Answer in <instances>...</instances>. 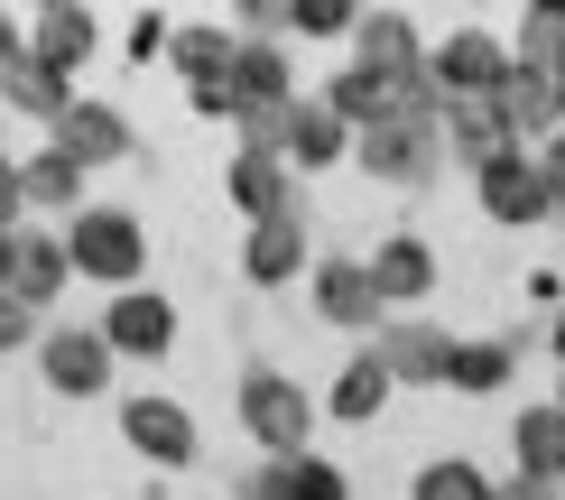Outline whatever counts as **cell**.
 I'll return each instance as SVG.
<instances>
[{
	"instance_id": "obj_1",
	"label": "cell",
	"mask_w": 565,
	"mask_h": 500,
	"mask_svg": "<svg viewBox=\"0 0 565 500\" xmlns=\"http://www.w3.org/2000/svg\"><path fill=\"white\" fill-rule=\"evenodd\" d=\"M65 259H75L84 278H103V288H139L149 232H139V213H121V204H84L75 223H65Z\"/></svg>"
},
{
	"instance_id": "obj_2",
	"label": "cell",
	"mask_w": 565,
	"mask_h": 500,
	"mask_svg": "<svg viewBox=\"0 0 565 500\" xmlns=\"http://www.w3.org/2000/svg\"><path fill=\"white\" fill-rule=\"evenodd\" d=\"M242 426H250V445H269V464H288V455H316V398L297 390L288 371H242Z\"/></svg>"
},
{
	"instance_id": "obj_3",
	"label": "cell",
	"mask_w": 565,
	"mask_h": 500,
	"mask_svg": "<svg viewBox=\"0 0 565 500\" xmlns=\"http://www.w3.org/2000/svg\"><path fill=\"white\" fill-rule=\"evenodd\" d=\"M352 167H362L371 185H436L445 167V121H381L352 139Z\"/></svg>"
},
{
	"instance_id": "obj_4",
	"label": "cell",
	"mask_w": 565,
	"mask_h": 500,
	"mask_svg": "<svg viewBox=\"0 0 565 500\" xmlns=\"http://www.w3.org/2000/svg\"><path fill=\"white\" fill-rule=\"evenodd\" d=\"M510 46L491 38V29H455L445 46H427V75H436V93L445 103H501V84H510Z\"/></svg>"
},
{
	"instance_id": "obj_5",
	"label": "cell",
	"mask_w": 565,
	"mask_h": 500,
	"mask_svg": "<svg viewBox=\"0 0 565 500\" xmlns=\"http://www.w3.org/2000/svg\"><path fill=\"white\" fill-rule=\"evenodd\" d=\"M38 371H46V390H56V398H103L111 371H121V352H111L103 325H56L38 343Z\"/></svg>"
},
{
	"instance_id": "obj_6",
	"label": "cell",
	"mask_w": 565,
	"mask_h": 500,
	"mask_svg": "<svg viewBox=\"0 0 565 500\" xmlns=\"http://www.w3.org/2000/svg\"><path fill=\"white\" fill-rule=\"evenodd\" d=\"M473 195H482L491 223H510V232H520V223H547V213H556V185H547V158H537V149H510L501 167H482Z\"/></svg>"
},
{
	"instance_id": "obj_7",
	"label": "cell",
	"mask_w": 565,
	"mask_h": 500,
	"mask_svg": "<svg viewBox=\"0 0 565 500\" xmlns=\"http://www.w3.org/2000/svg\"><path fill=\"white\" fill-rule=\"evenodd\" d=\"M121 445H130V455L139 464H158V472H185V464H195V417H185L177 408V398H121Z\"/></svg>"
},
{
	"instance_id": "obj_8",
	"label": "cell",
	"mask_w": 565,
	"mask_h": 500,
	"mask_svg": "<svg viewBox=\"0 0 565 500\" xmlns=\"http://www.w3.org/2000/svg\"><path fill=\"white\" fill-rule=\"evenodd\" d=\"M352 65L381 75V84H417V75H427L417 19H408V10H362V29H352Z\"/></svg>"
},
{
	"instance_id": "obj_9",
	"label": "cell",
	"mask_w": 565,
	"mask_h": 500,
	"mask_svg": "<svg viewBox=\"0 0 565 500\" xmlns=\"http://www.w3.org/2000/svg\"><path fill=\"white\" fill-rule=\"evenodd\" d=\"M316 316L334 333H371L381 343V288H371V259H316Z\"/></svg>"
},
{
	"instance_id": "obj_10",
	"label": "cell",
	"mask_w": 565,
	"mask_h": 500,
	"mask_svg": "<svg viewBox=\"0 0 565 500\" xmlns=\"http://www.w3.org/2000/svg\"><path fill=\"white\" fill-rule=\"evenodd\" d=\"M103 333H111V352H121V362H168L177 306L158 297V288H121V297L103 306Z\"/></svg>"
},
{
	"instance_id": "obj_11",
	"label": "cell",
	"mask_w": 565,
	"mask_h": 500,
	"mask_svg": "<svg viewBox=\"0 0 565 500\" xmlns=\"http://www.w3.org/2000/svg\"><path fill=\"white\" fill-rule=\"evenodd\" d=\"M46 149H65V158L93 177V167H121V158H130V121H121V103H93V93H75V111L46 130Z\"/></svg>"
},
{
	"instance_id": "obj_12",
	"label": "cell",
	"mask_w": 565,
	"mask_h": 500,
	"mask_svg": "<svg viewBox=\"0 0 565 500\" xmlns=\"http://www.w3.org/2000/svg\"><path fill=\"white\" fill-rule=\"evenodd\" d=\"M381 362L398 390H445L455 380V333L445 325H381Z\"/></svg>"
},
{
	"instance_id": "obj_13",
	"label": "cell",
	"mask_w": 565,
	"mask_h": 500,
	"mask_svg": "<svg viewBox=\"0 0 565 500\" xmlns=\"http://www.w3.org/2000/svg\"><path fill=\"white\" fill-rule=\"evenodd\" d=\"M93 38H103V19H93L84 0H46V10L29 19V56L46 65V75H65V84H75V65L93 56Z\"/></svg>"
},
{
	"instance_id": "obj_14",
	"label": "cell",
	"mask_w": 565,
	"mask_h": 500,
	"mask_svg": "<svg viewBox=\"0 0 565 500\" xmlns=\"http://www.w3.org/2000/svg\"><path fill=\"white\" fill-rule=\"evenodd\" d=\"M223 195H232V213H250V223H278V213H297V167H288V158H250V149H232Z\"/></svg>"
},
{
	"instance_id": "obj_15",
	"label": "cell",
	"mask_w": 565,
	"mask_h": 500,
	"mask_svg": "<svg viewBox=\"0 0 565 500\" xmlns=\"http://www.w3.org/2000/svg\"><path fill=\"white\" fill-rule=\"evenodd\" d=\"M242 278H250V288H288V278H306V213L250 223V242H242Z\"/></svg>"
},
{
	"instance_id": "obj_16",
	"label": "cell",
	"mask_w": 565,
	"mask_h": 500,
	"mask_svg": "<svg viewBox=\"0 0 565 500\" xmlns=\"http://www.w3.org/2000/svg\"><path fill=\"white\" fill-rule=\"evenodd\" d=\"M501 121L520 130V149H529L537 130L556 139V130H565V84L547 75V65H510V84H501Z\"/></svg>"
},
{
	"instance_id": "obj_17",
	"label": "cell",
	"mask_w": 565,
	"mask_h": 500,
	"mask_svg": "<svg viewBox=\"0 0 565 500\" xmlns=\"http://www.w3.org/2000/svg\"><path fill=\"white\" fill-rule=\"evenodd\" d=\"M65 278H75V259H65V232H19V269H10V297L46 316V306L65 297Z\"/></svg>"
},
{
	"instance_id": "obj_18",
	"label": "cell",
	"mask_w": 565,
	"mask_h": 500,
	"mask_svg": "<svg viewBox=\"0 0 565 500\" xmlns=\"http://www.w3.org/2000/svg\"><path fill=\"white\" fill-rule=\"evenodd\" d=\"M334 121L362 139V130H381V121H398V84H381V75H362V65H334L324 75V93H316Z\"/></svg>"
},
{
	"instance_id": "obj_19",
	"label": "cell",
	"mask_w": 565,
	"mask_h": 500,
	"mask_svg": "<svg viewBox=\"0 0 565 500\" xmlns=\"http://www.w3.org/2000/svg\"><path fill=\"white\" fill-rule=\"evenodd\" d=\"M445 149L482 177V167H501L510 149H520V130L501 121V103H445Z\"/></svg>"
},
{
	"instance_id": "obj_20",
	"label": "cell",
	"mask_w": 565,
	"mask_h": 500,
	"mask_svg": "<svg viewBox=\"0 0 565 500\" xmlns=\"http://www.w3.org/2000/svg\"><path fill=\"white\" fill-rule=\"evenodd\" d=\"M390 390H398V380H390V362H381V343H362V352H352V362L334 371V390H324V417L371 426V417L390 408Z\"/></svg>"
},
{
	"instance_id": "obj_21",
	"label": "cell",
	"mask_w": 565,
	"mask_h": 500,
	"mask_svg": "<svg viewBox=\"0 0 565 500\" xmlns=\"http://www.w3.org/2000/svg\"><path fill=\"white\" fill-rule=\"evenodd\" d=\"M242 500H352V482H343V464H324V455H288V464L250 472Z\"/></svg>"
},
{
	"instance_id": "obj_22",
	"label": "cell",
	"mask_w": 565,
	"mask_h": 500,
	"mask_svg": "<svg viewBox=\"0 0 565 500\" xmlns=\"http://www.w3.org/2000/svg\"><path fill=\"white\" fill-rule=\"evenodd\" d=\"M510 455H520V482H565V408L547 398V408H520L510 417Z\"/></svg>"
},
{
	"instance_id": "obj_23",
	"label": "cell",
	"mask_w": 565,
	"mask_h": 500,
	"mask_svg": "<svg viewBox=\"0 0 565 500\" xmlns=\"http://www.w3.org/2000/svg\"><path fill=\"white\" fill-rule=\"evenodd\" d=\"M371 288H381V306H417L436 288V251L417 242V232H390V242L371 251Z\"/></svg>"
},
{
	"instance_id": "obj_24",
	"label": "cell",
	"mask_w": 565,
	"mask_h": 500,
	"mask_svg": "<svg viewBox=\"0 0 565 500\" xmlns=\"http://www.w3.org/2000/svg\"><path fill=\"white\" fill-rule=\"evenodd\" d=\"M334 158H352V130L306 93V103L288 111V167H297V177H316V167H334Z\"/></svg>"
},
{
	"instance_id": "obj_25",
	"label": "cell",
	"mask_w": 565,
	"mask_h": 500,
	"mask_svg": "<svg viewBox=\"0 0 565 500\" xmlns=\"http://www.w3.org/2000/svg\"><path fill=\"white\" fill-rule=\"evenodd\" d=\"M0 103H10L19 121H46V130H56L65 111H75V84H65V75H46L38 56H19L10 75H0Z\"/></svg>"
},
{
	"instance_id": "obj_26",
	"label": "cell",
	"mask_w": 565,
	"mask_h": 500,
	"mask_svg": "<svg viewBox=\"0 0 565 500\" xmlns=\"http://www.w3.org/2000/svg\"><path fill=\"white\" fill-rule=\"evenodd\" d=\"M168 65H177L185 84H232V65H242V38H232V29H214V19H195V29H177Z\"/></svg>"
},
{
	"instance_id": "obj_27",
	"label": "cell",
	"mask_w": 565,
	"mask_h": 500,
	"mask_svg": "<svg viewBox=\"0 0 565 500\" xmlns=\"http://www.w3.org/2000/svg\"><path fill=\"white\" fill-rule=\"evenodd\" d=\"M19 195L75 223V213H84V167L65 158V149H38V158H19Z\"/></svg>"
},
{
	"instance_id": "obj_28",
	"label": "cell",
	"mask_w": 565,
	"mask_h": 500,
	"mask_svg": "<svg viewBox=\"0 0 565 500\" xmlns=\"http://www.w3.org/2000/svg\"><path fill=\"white\" fill-rule=\"evenodd\" d=\"M232 93H242V103H297L288 46H278V38H242V65H232Z\"/></svg>"
},
{
	"instance_id": "obj_29",
	"label": "cell",
	"mask_w": 565,
	"mask_h": 500,
	"mask_svg": "<svg viewBox=\"0 0 565 500\" xmlns=\"http://www.w3.org/2000/svg\"><path fill=\"white\" fill-rule=\"evenodd\" d=\"M445 390L501 398V390H510V343H455V380H445Z\"/></svg>"
},
{
	"instance_id": "obj_30",
	"label": "cell",
	"mask_w": 565,
	"mask_h": 500,
	"mask_svg": "<svg viewBox=\"0 0 565 500\" xmlns=\"http://www.w3.org/2000/svg\"><path fill=\"white\" fill-rule=\"evenodd\" d=\"M288 111H297V103H242V111H232V149L288 158Z\"/></svg>"
},
{
	"instance_id": "obj_31",
	"label": "cell",
	"mask_w": 565,
	"mask_h": 500,
	"mask_svg": "<svg viewBox=\"0 0 565 500\" xmlns=\"http://www.w3.org/2000/svg\"><path fill=\"white\" fill-rule=\"evenodd\" d=\"M491 491H501V482H482V464H463V455H436L408 482V500H491Z\"/></svg>"
},
{
	"instance_id": "obj_32",
	"label": "cell",
	"mask_w": 565,
	"mask_h": 500,
	"mask_svg": "<svg viewBox=\"0 0 565 500\" xmlns=\"http://www.w3.org/2000/svg\"><path fill=\"white\" fill-rule=\"evenodd\" d=\"M520 65H556L565 56V0H537V10H520V46H510Z\"/></svg>"
},
{
	"instance_id": "obj_33",
	"label": "cell",
	"mask_w": 565,
	"mask_h": 500,
	"mask_svg": "<svg viewBox=\"0 0 565 500\" xmlns=\"http://www.w3.org/2000/svg\"><path fill=\"white\" fill-rule=\"evenodd\" d=\"M288 29L297 38H352L362 10H352V0H288Z\"/></svg>"
},
{
	"instance_id": "obj_34",
	"label": "cell",
	"mask_w": 565,
	"mask_h": 500,
	"mask_svg": "<svg viewBox=\"0 0 565 500\" xmlns=\"http://www.w3.org/2000/svg\"><path fill=\"white\" fill-rule=\"evenodd\" d=\"M168 46H177V19H158V10H139V19H130V56H139V65H158Z\"/></svg>"
},
{
	"instance_id": "obj_35",
	"label": "cell",
	"mask_w": 565,
	"mask_h": 500,
	"mask_svg": "<svg viewBox=\"0 0 565 500\" xmlns=\"http://www.w3.org/2000/svg\"><path fill=\"white\" fill-rule=\"evenodd\" d=\"M19 343H46V333H38V316H29V306L0 288V352H19Z\"/></svg>"
},
{
	"instance_id": "obj_36",
	"label": "cell",
	"mask_w": 565,
	"mask_h": 500,
	"mask_svg": "<svg viewBox=\"0 0 565 500\" xmlns=\"http://www.w3.org/2000/svg\"><path fill=\"white\" fill-rule=\"evenodd\" d=\"M19 213H29V195H19V158L0 149V232H19Z\"/></svg>"
},
{
	"instance_id": "obj_37",
	"label": "cell",
	"mask_w": 565,
	"mask_h": 500,
	"mask_svg": "<svg viewBox=\"0 0 565 500\" xmlns=\"http://www.w3.org/2000/svg\"><path fill=\"white\" fill-rule=\"evenodd\" d=\"M195 111H204V121H232V111H242V93H232V84H195Z\"/></svg>"
},
{
	"instance_id": "obj_38",
	"label": "cell",
	"mask_w": 565,
	"mask_h": 500,
	"mask_svg": "<svg viewBox=\"0 0 565 500\" xmlns=\"http://www.w3.org/2000/svg\"><path fill=\"white\" fill-rule=\"evenodd\" d=\"M19 56H29V19H10V10H0V75H10Z\"/></svg>"
},
{
	"instance_id": "obj_39",
	"label": "cell",
	"mask_w": 565,
	"mask_h": 500,
	"mask_svg": "<svg viewBox=\"0 0 565 500\" xmlns=\"http://www.w3.org/2000/svg\"><path fill=\"white\" fill-rule=\"evenodd\" d=\"M537 158H547V185H556V213H565V130H556V139H547Z\"/></svg>"
},
{
	"instance_id": "obj_40",
	"label": "cell",
	"mask_w": 565,
	"mask_h": 500,
	"mask_svg": "<svg viewBox=\"0 0 565 500\" xmlns=\"http://www.w3.org/2000/svg\"><path fill=\"white\" fill-rule=\"evenodd\" d=\"M491 500H556V491H547V482H501Z\"/></svg>"
},
{
	"instance_id": "obj_41",
	"label": "cell",
	"mask_w": 565,
	"mask_h": 500,
	"mask_svg": "<svg viewBox=\"0 0 565 500\" xmlns=\"http://www.w3.org/2000/svg\"><path fill=\"white\" fill-rule=\"evenodd\" d=\"M10 269H19V232H0V288H10Z\"/></svg>"
},
{
	"instance_id": "obj_42",
	"label": "cell",
	"mask_w": 565,
	"mask_h": 500,
	"mask_svg": "<svg viewBox=\"0 0 565 500\" xmlns=\"http://www.w3.org/2000/svg\"><path fill=\"white\" fill-rule=\"evenodd\" d=\"M547 343H556V362H565V316H556V333H547Z\"/></svg>"
},
{
	"instance_id": "obj_43",
	"label": "cell",
	"mask_w": 565,
	"mask_h": 500,
	"mask_svg": "<svg viewBox=\"0 0 565 500\" xmlns=\"http://www.w3.org/2000/svg\"><path fill=\"white\" fill-rule=\"evenodd\" d=\"M556 408H565V371H556Z\"/></svg>"
},
{
	"instance_id": "obj_44",
	"label": "cell",
	"mask_w": 565,
	"mask_h": 500,
	"mask_svg": "<svg viewBox=\"0 0 565 500\" xmlns=\"http://www.w3.org/2000/svg\"><path fill=\"white\" fill-rule=\"evenodd\" d=\"M547 75H556V84H565V56H556V65H547Z\"/></svg>"
},
{
	"instance_id": "obj_45",
	"label": "cell",
	"mask_w": 565,
	"mask_h": 500,
	"mask_svg": "<svg viewBox=\"0 0 565 500\" xmlns=\"http://www.w3.org/2000/svg\"><path fill=\"white\" fill-rule=\"evenodd\" d=\"M0 121H10V103H0Z\"/></svg>"
}]
</instances>
